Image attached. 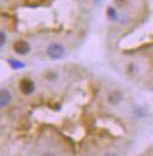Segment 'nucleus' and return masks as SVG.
I'll use <instances>...</instances> for the list:
<instances>
[{
	"mask_svg": "<svg viewBox=\"0 0 153 156\" xmlns=\"http://www.w3.org/2000/svg\"><path fill=\"white\" fill-rule=\"evenodd\" d=\"M6 40H7L6 34H5L4 32H1V30H0V47H2L4 44H5Z\"/></svg>",
	"mask_w": 153,
	"mask_h": 156,
	"instance_id": "nucleus-8",
	"label": "nucleus"
},
{
	"mask_svg": "<svg viewBox=\"0 0 153 156\" xmlns=\"http://www.w3.org/2000/svg\"><path fill=\"white\" fill-rule=\"evenodd\" d=\"M13 50L19 55H27L31 50V46L27 43L26 41L20 40V41H16L13 44Z\"/></svg>",
	"mask_w": 153,
	"mask_h": 156,
	"instance_id": "nucleus-3",
	"label": "nucleus"
},
{
	"mask_svg": "<svg viewBox=\"0 0 153 156\" xmlns=\"http://www.w3.org/2000/svg\"><path fill=\"white\" fill-rule=\"evenodd\" d=\"M12 101V94L11 92L6 90V89H2L0 90V108H4L8 105L11 104Z\"/></svg>",
	"mask_w": 153,
	"mask_h": 156,
	"instance_id": "nucleus-4",
	"label": "nucleus"
},
{
	"mask_svg": "<svg viewBox=\"0 0 153 156\" xmlns=\"http://www.w3.org/2000/svg\"><path fill=\"white\" fill-rule=\"evenodd\" d=\"M19 89H20L22 94L28 96V94H31V93L34 92V90H35V84H34V82L32 79L24 78V79H21L20 84H19Z\"/></svg>",
	"mask_w": 153,
	"mask_h": 156,
	"instance_id": "nucleus-2",
	"label": "nucleus"
},
{
	"mask_svg": "<svg viewBox=\"0 0 153 156\" xmlns=\"http://www.w3.org/2000/svg\"><path fill=\"white\" fill-rule=\"evenodd\" d=\"M8 64L11 65V68L14 69V70H16V69H22V68H25V66H26V64H25L24 62L18 61V59H13V58L8 59Z\"/></svg>",
	"mask_w": 153,
	"mask_h": 156,
	"instance_id": "nucleus-6",
	"label": "nucleus"
},
{
	"mask_svg": "<svg viewBox=\"0 0 153 156\" xmlns=\"http://www.w3.org/2000/svg\"><path fill=\"white\" fill-rule=\"evenodd\" d=\"M47 54L52 59H60L64 56V48L59 43H53L48 47Z\"/></svg>",
	"mask_w": 153,
	"mask_h": 156,
	"instance_id": "nucleus-1",
	"label": "nucleus"
},
{
	"mask_svg": "<svg viewBox=\"0 0 153 156\" xmlns=\"http://www.w3.org/2000/svg\"><path fill=\"white\" fill-rule=\"evenodd\" d=\"M122 99H123V96H122V93L118 91L112 92V93H110V96H109V101L113 105L119 104L120 101H122Z\"/></svg>",
	"mask_w": 153,
	"mask_h": 156,
	"instance_id": "nucleus-5",
	"label": "nucleus"
},
{
	"mask_svg": "<svg viewBox=\"0 0 153 156\" xmlns=\"http://www.w3.org/2000/svg\"><path fill=\"white\" fill-rule=\"evenodd\" d=\"M107 156H118V155H116V154H110V155H107Z\"/></svg>",
	"mask_w": 153,
	"mask_h": 156,
	"instance_id": "nucleus-9",
	"label": "nucleus"
},
{
	"mask_svg": "<svg viewBox=\"0 0 153 156\" xmlns=\"http://www.w3.org/2000/svg\"><path fill=\"white\" fill-rule=\"evenodd\" d=\"M107 16L110 18L111 20H116L117 19V12H116V9L113 8V7H109L107 9Z\"/></svg>",
	"mask_w": 153,
	"mask_h": 156,
	"instance_id": "nucleus-7",
	"label": "nucleus"
}]
</instances>
